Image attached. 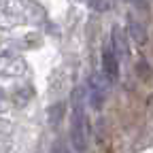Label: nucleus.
<instances>
[{
	"mask_svg": "<svg viewBox=\"0 0 153 153\" xmlns=\"http://www.w3.org/2000/svg\"><path fill=\"white\" fill-rule=\"evenodd\" d=\"M104 96H106V81L104 76L100 74H94L91 81H89V102L94 108H100L104 102Z\"/></svg>",
	"mask_w": 153,
	"mask_h": 153,
	"instance_id": "nucleus-3",
	"label": "nucleus"
},
{
	"mask_svg": "<svg viewBox=\"0 0 153 153\" xmlns=\"http://www.w3.org/2000/svg\"><path fill=\"white\" fill-rule=\"evenodd\" d=\"M102 76L106 81H117L119 79V60L115 57L111 47L102 51Z\"/></svg>",
	"mask_w": 153,
	"mask_h": 153,
	"instance_id": "nucleus-4",
	"label": "nucleus"
},
{
	"mask_svg": "<svg viewBox=\"0 0 153 153\" xmlns=\"http://www.w3.org/2000/svg\"><path fill=\"white\" fill-rule=\"evenodd\" d=\"M128 32H130V36H132L138 45H143V43L147 41V30H145V26H143L140 22H136L132 15L128 17Z\"/></svg>",
	"mask_w": 153,
	"mask_h": 153,
	"instance_id": "nucleus-5",
	"label": "nucleus"
},
{
	"mask_svg": "<svg viewBox=\"0 0 153 153\" xmlns=\"http://www.w3.org/2000/svg\"><path fill=\"white\" fill-rule=\"evenodd\" d=\"M51 153H70V149H68L64 143H55V145L51 147Z\"/></svg>",
	"mask_w": 153,
	"mask_h": 153,
	"instance_id": "nucleus-6",
	"label": "nucleus"
},
{
	"mask_svg": "<svg viewBox=\"0 0 153 153\" xmlns=\"http://www.w3.org/2000/svg\"><path fill=\"white\" fill-rule=\"evenodd\" d=\"M111 51L115 53L117 60L128 57V53H130L128 38H126V32H123L121 26H113V30H111Z\"/></svg>",
	"mask_w": 153,
	"mask_h": 153,
	"instance_id": "nucleus-2",
	"label": "nucleus"
},
{
	"mask_svg": "<svg viewBox=\"0 0 153 153\" xmlns=\"http://www.w3.org/2000/svg\"><path fill=\"white\" fill-rule=\"evenodd\" d=\"M70 138L72 147L85 153L89 143V126H87V113H85V89L76 87L72 91V121H70Z\"/></svg>",
	"mask_w": 153,
	"mask_h": 153,
	"instance_id": "nucleus-1",
	"label": "nucleus"
}]
</instances>
